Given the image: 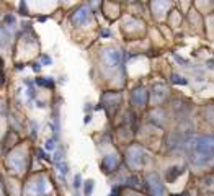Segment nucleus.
Listing matches in <instances>:
<instances>
[{"instance_id":"7ed1b4c3","label":"nucleus","mask_w":214,"mask_h":196,"mask_svg":"<svg viewBox=\"0 0 214 196\" xmlns=\"http://www.w3.org/2000/svg\"><path fill=\"white\" fill-rule=\"evenodd\" d=\"M146 100H147V92L144 88H136L133 90V103L137 106H144Z\"/></svg>"},{"instance_id":"4468645a","label":"nucleus","mask_w":214,"mask_h":196,"mask_svg":"<svg viewBox=\"0 0 214 196\" xmlns=\"http://www.w3.org/2000/svg\"><path fill=\"white\" fill-rule=\"evenodd\" d=\"M80 185H82V175L77 173V175H75V180H74V186L75 188H80Z\"/></svg>"},{"instance_id":"20e7f679","label":"nucleus","mask_w":214,"mask_h":196,"mask_svg":"<svg viewBox=\"0 0 214 196\" xmlns=\"http://www.w3.org/2000/svg\"><path fill=\"white\" fill-rule=\"evenodd\" d=\"M118 157H116V155H106L105 159H103V164H102V167H103V170L105 172H113L115 170L116 167H118Z\"/></svg>"},{"instance_id":"f8f14e48","label":"nucleus","mask_w":214,"mask_h":196,"mask_svg":"<svg viewBox=\"0 0 214 196\" xmlns=\"http://www.w3.org/2000/svg\"><path fill=\"white\" fill-rule=\"evenodd\" d=\"M172 56H173V59H175L177 62H180V64H182V66H185V67H186V64H188V62H186V61L183 59V57H180V56H178V54H177V53H172Z\"/></svg>"},{"instance_id":"39448f33","label":"nucleus","mask_w":214,"mask_h":196,"mask_svg":"<svg viewBox=\"0 0 214 196\" xmlns=\"http://www.w3.org/2000/svg\"><path fill=\"white\" fill-rule=\"evenodd\" d=\"M72 21H74L75 24L87 23L88 21V10L87 8H79V10L74 13V17H72Z\"/></svg>"},{"instance_id":"f257e3e1","label":"nucleus","mask_w":214,"mask_h":196,"mask_svg":"<svg viewBox=\"0 0 214 196\" xmlns=\"http://www.w3.org/2000/svg\"><path fill=\"white\" fill-rule=\"evenodd\" d=\"M103 64L108 69H116L121 64V53L116 49H106L103 53Z\"/></svg>"},{"instance_id":"f3484780","label":"nucleus","mask_w":214,"mask_h":196,"mask_svg":"<svg viewBox=\"0 0 214 196\" xmlns=\"http://www.w3.org/2000/svg\"><path fill=\"white\" fill-rule=\"evenodd\" d=\"M38 157H39V159H48V155H46V152H44V151L38 149Z\"/></svg>"},{"instance_id":"f03ea898","label":"nucleus","mask_w":214,"mask_h":196,"mask_svg":"<svg viewBox=\"0 0 214 196\" xmlns=\"http://www.w3.org/2000/svg\"><path fill=\"white\" fill-rule=\"evenodd\" d=\"M147 190L151 191L152 196H162L165 193L164 185L160 183V180H159V177L155 175V173H149V177H147Z\"/></svg>"},{"instance_id":"6e6552de","label":"nucleus","mask_w":214,"mask_h":196,"mask_svg":"<svg viewBox=\"0 0 214 196\" xmlns=\"http://www.w3.org/2000/svg\"><path fill=\"white\" fill-rule=\"evenodd\" d=\"M172 82L177 85H186L188 84V80H186L185 77H182V75H178V74H172Z\"/></svg>"},{"instance_id":"423d86ee","label":"nucleus","mask_w":214,"mask_h":196,"mask_svg":"<svg viewBox=\"0 0 214 196\" xmlns=\"http://www.w3.org/2000/svg\"><path fill=\"white\" fill-rule=\"evenodd\" d=\"M36 84L41 85V87H46V88H53L54 87V80L49 77H39L36 79Z\"/></svg>"},{"instance_id":"dca6fc26","label":"nucleus","mask_w":214,"mask_h":196,"mask_svg":"<svg viewBox=\"0 0 214 196\" xmlns=\"http://www.w3.org/2000/svg\"><path fill=\"white\" fill-rule=\"evenodd\" d=\"M33 70H35V72H39V70H41V64H39V62H33Z\"/></svg>"},{"instance_id":"1a4fd4ad","label":"nucleus","mask_w":214,"mask_h":196,"mask_svg":"<svg viewBox=\"0 0 214 196\" xmlns=\"http://www.w3.org/2000/svg\"><path fill=\"white\" fill-rule=\"evenodd\" d=\"M93 186H95L93 180H88V182L85 183V195H87V196L92 195V191H93Z\"/></svg>"},{"instance_id":"a211bd4d","label":"nucleus","mask_w":214,"mask_h":196,"mask_svg":"<svg viewBox=\"0 0 214 196\" xmlns=\"http://www.w3.org/2000/svg\"><path fill=\"white\" fill-rule=\"evenodd\" d=\"M102 35H103V36H108V38H110V36H111V33H110V30H103Z\"/></svg>"},{"instance_id":"ddd939ff","label":"nucleus","mask_w":214,"mask_h":196,"mask_svg":"<svg viewBox=\"0 0 214 196\" xmlns=\"http://www.w3.org/2000/svg\"><path fill=\"white\" fill-rule=\"evenodd\" d=\"M41 62L44 64V66H51V64H53V61H51V57H49V56L43 54V56H41Z\"/></svg>"},{"instance_id":"6ab92c4d","label":"nucleus","mask_w":214,"mask_h":196,"mask_svg":"<svg viewBox=\"0 0 214 196\" xmlns=\"http://www.w3.org/2000/svg\"><path fill=\"white\" fill-rule=\"evenodd\" d=\"M90 119H92V116H90V115L85 116V122H90Z\"/></svg>"},{"instance_id":"9d476101","label":"nucleus","mask_w":214,"mask_h":196,"mask_svg":"<svg viewBox=\"0 0 214 196\" xmlns=\"http://www.w3.org/2000/svg\"><path fill=\"white\" fill-rule=\"evenodd\" d=\"M56 167L59 168V172L62 173V175H66L67 172H69V167H67V164H64V162H59V164H56Z\"/></svg>"},{"instance_id":"0eeeda50","label":"nucleus","mask_w":214,"mask_h":196,"mask_svg":"<svg viewBox=\"0 0 214 196\" xmlns=\"http://www.w3.org/2000/svg\"><path fill=\"white\" fill-rule=\"evenodd\" d=\"M169 173H167V180H169V182H172V180H175L177 178V177H178L180 175V173H183V170H182V168H180V167H173V170H175V172H172V168H169Z\"/></svg>"},{"instance_id":"9b49d317","label":"nucleus","mask_w":214,"mask_h":196,"mask_svg":"<svg viewBox=\"0 0 214 196\" xmlns=\"http://www.w3.org/2000/svg\"><path fill=\"white\" fill-rule=\"evenodd\" d=\"M46 149H48V151H54V149H56V141H54V139H48V141H46Z\"/></svg>"},{"instance_id":"2eb2a0df","label":"nucleus","mask_w":214,"mask_h":196,"mask_svg":"<svg viewBox=\"0 0 214 196\" xmlns=\"http://www.w3.org/2000/svg\"><path fill=\"white\" fill-rule=\"evenodd\" d=\"M26 95H28V98H35V97H36V92H35V88H33V87H30L28 90H26Z\"/></svg>"}]
</instances>
